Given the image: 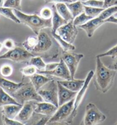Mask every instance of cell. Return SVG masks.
<instances>
[{"instance_id": "35", "label": "cell", "mask_w": 117, "mask_h": 125, "mask_svg": "<svg viewBox=\"0 0 117 125\" xmlns=\"http://www.w3.org/2000/svg\"><path fill=\"white\" fill-rule=\"evenodd\" d=\"M96 57H111L113 59L117 58V44L113 48L110 49L107 51L104 52V53L99 54L96 56Z\"/></svg>"}, {"instance_id": "25", "label": "cell", "mask_w": 117, "mask_h": 125, "mask_svg": "<svg viewBox=\"0 0 117 125\" xmlns=\"http://www.w3.org/2000/svg\"><path fill=\"white\" fill-rule=\"evenodd\" d=\"M51 34L59 46L62 48L63 52H72L75 49V46L74 45L67 42L56 33H51Z\"/></svg>"}, {"instance_id": "13", "label": "cell", "mask_w": 117, "mask_h": 125, "mask_svg": "<svg viewBox=\"0 0 117 125\" xmlns=\"http://www.w3.org/2000/svg\"><path fill=\"white\" fill-rule=\"evenodd\" d=\"M36 101H28L24 103L15 119L21 122L26 123L33 115L36 107Z\"/></svg>"}, {"instance_id": "22", "label": "cell", "mask_w": 117, "mask_h": 125, "mask_svg": "<svg viewBox=\"0 0 117 125\" xmlns=\"http://www.w3.org/2000/svg\"><path fill=\"white\" fill-rule=\"evenodd\" d=\"M56 9L59 14L67 22L74 20L72 14L68 8L65 3H58L55 5Z\"/></svg>"}, {"instance_id": "1", "label": "cell", "mask_w": 117, "mask_h": 125, "mask_svg": "<svg viewBox=\"0 0 117 125\" xmlns=\"http://www.w3.org/2000/svg\"><path fill=\"white\" fill-rule=\"evenodd\" d=\"M101 58L96 57L94 85L96 90L102 93H106L113 86L117 72L106 66Z\"/></svg>"}, {"instance_id": "5", "label": "cell", "mask_w": 117, "mask_h": 125, "mask_svg": "<svg viewBox=\"0 0 117 125\" xmlns=\"http://www.w3.org/2000/svg\"><path fill=\"white\" fill-rule=\"evenodd\" d=\"M37 93L44 102L51 103L59 107L57 83L53 79L47 83Z\"/></svg>"}, {"instance_id": "9", "label": "cell", "mask_w": 117, "mask_h": 125, "mask_svg": "<svg viewBox=\"0 0 117 125\" xmlns=\"http://www.w3.org/2000/svg\"><path fill=\"white\" fill-rule=\"evenodd\" d=\"M37 38V43L32 52L33 54L46 53L51 49L53 45V41L46 32L43 30L40 31Z\"/></svg>"}, {"instance_id": "34", "label": "cell", "mask_w": 117, "mask_h": 125, "mask_svg": "<svg viewBox=\"0 0 117 125\" xmlns=\"http://www.w3.org/2000/svg\"><path fill=\"white\" fill-rule=\"evenodd\" d=\"M13 68L10 64H4L0 67V73L4 77H10L13 74Z\"/></svg>"}, {"instance_id": "48", "label": "cell", "mask_w": 117, "mask_h": 125, "mask_svg": "<svg viewBox=\"0 0 117 125\" xmlns=\"http://www.w3.org/2000/svg\"><path fill=\"white\" fill-rule=\"evenodd\" d=\"M3 44H2V43H1L0 42V52L1 51V50L2 49V48H3Z\"/></svg>"}, {"instance_id": "43", "label": "cell", "mask_w": 117, "mask_h": 125, "mask_svg": "<svg viewBox=\"0 0 117 125\" xmlns=\"http://www.w3.org/2000/svg\"><path fill=\"white\" fill-rule=\"evenodd\" d=\"M59 65L57 62H53V63H49L46 64V66L45 68V71H51L55 69Z\"/></svg>"}, {"instance_id": "32", "label": "cell", "mask_w": 117, "mask_h": 125, "mask_svg": "<svg viewBox=\"0 0 117 125\" xmlns=\"http://www.w3.org/2000/svg\"><path fill=\"white\" fill-rule=\"evenodd\" d=\"M20 72L24 76L30 77L37 73L36 67L32 65H28L26 67H23L20 69Z\"/></svg>"}, {"instance_id": "31", "label": "cell", "mask_w": 117, "mask_h": 125, "mask_svg": "<svg viewBox=\"0 0 117 125\" xmlns=\"http://www.w3.org/2000/svg\"><path fill=\"white\" fill-rule=\"evenodd\" d=\"M84 13L87 16H90L92 18L97 17L100 15V14L104 10V8H94L90 6H84Z\"/></svg>"}, {"instance_id": "36", "label": "cell", "mask_w": 117, "mask_h": 125, "mask_svg": "<svg viewBox=\"0 0 117 125\" xmlns=\"http://www.w3.org/2000/svg\"><path fill=\"white\" fill-rule=\"evenodd\" d=\"M84 6H90L94 8H103V0H86L85 1H82Z\"/></svg>"}, {"instance_id": "6", "label": "cell", "mask_w": 117, "mask_h": 125, "mask_svg": "<svg viewBox=\"0 0 117 125\" xmlns=\"http://www.w3.org/2000/svg\"><path fill=\"white\" fill-rule=\"evenodd\" d=\"M74 100L75 99H72L59 107L48 122H64L71 125L74 119L72 116Z\"/></svg>"}, {"instance_id": "37", "label": "cell", "mask_w": 117, "mask_h": 125, "mask_svg": "<svg viewBox=\"0 0 117 125\" xmlns=\"http://www.w3.org/2000/svg\"><path fill=\"white\" fill-rule=\"evenodd\" d=\"M53 16L52 9L49 7H44L40 11V16L43 19L48 20L52 19Z\"/></svg>"}, {"instance_id": "30", "label": "cell", "mask_w": 117, "mask_h": 125, "mask_svg": "<svg viewBox=\"0 0 117 125\" xmlns=\"http://www.w3.org/2000/svg\"><path fill=\"white\" fill-rule=\"evenodd\" d=\"M92 18H93L90 16H87L85 13L83 12L82 14H79V16H76L75 18H74L73 20V22L76 27H79V26L84 25V23H86Z\"/></svg>"}, {"instance_id": "20", "label": "cell", "mask_w": 117, "mask_h": 125, "mask_svg": "<svg viewBox=\"0 0 117 125\" xmlns=\"http://www.w3.org/2000/svg\"><path fill=\"white\" fill-rule=\"evenodd\" d=\"M23 107L22 105H17V104H8L2 107L1 113L2 115H4L6 118L9 119H14Z\"/></svg>"}, {"instance_id": "40", "label": "cell", "mask_w": 117, "mask_h": 125, "mask_svg": "<svg viewBox=\"0 0 117 125\" xmlns=\"http://www.w3.org/2000/svg\"><path fill=\"white\" fill-rule=\"evenodd\" d=\"M2 44L3 46L8 50L13 49H14L15 47H16L14 41L12 40V39L11 38H8L5 40L4 41V42H3Z\"/></svg>"}, {"instance_id": "15", "label": "cell", "mask_w": 117, "mask_h": 125, "mask_svg": "<svg viewBox=\"0 0 117 125\" xmlns=\"http://www.w3.org/2000/svg\"><path fill=\"white\" fill-rule=\"evenodd\" d=\"M57 83L58 88V104L59 107H60L63 104L75 99L78 92L68 90L61 85L58 81H57Z\"/></svg>"}, {"instance_id": "14", "label": "cell", "mask_w": 117, "mask_h": 125, "mask_svg": "<svg viewBox=\"0 0 117 125\" xmlns=\"http://www.w3.org/2000/svg\"><path fill=\"white\" fill-rule=\"evenodd\" d=\"M104 21L101 20L99 17H95L87 22L84 25L79 26V28L83 30L89 38H91L94 35L96 29L105 23Z\"/></svg>"}, {"instance_id": "10", "label": "cell", "mask_w": 117, "mask_h": 125, "mask_svg": "<svg viewBox=\"0 0 117 125\" xmlns=\"http://www.w3.org/2000/svg\"><path fill=\"white\" fill-rule=\"evenodd\" d=\"M56 33L67 42L73 44L78 34V30L72 20L59 28Z\"/></svg>"}, {"instance_id": "11", "label": "cell", "mask_w": 117, "mask_h": 125, "mask_svg": "<svg viewBox=\"0 0 117 125\" xmlns=\"http://www.w3.org/2000/svg\"><path fill=\"white\" fill-rule=\"evenodd\" d=\"M94 75V71L91 70L87 74V77H86V79H84V83L83 87L81 88L80 90L77 93L75 98L74 100V111L72 113V116L74 118H75L78 113V109L79 108V106L82 102L83 100L84 97H85L86 93L87 92V90L88 88H89V84L90 83L91 79L93 78Z\"/></svg>"}, {"instance_id": "38", "label": "cell", "mask_w": 117, "mask_h": 125, "mask_svg": "<svg viewBox=\"0 0 117 125\" xmlns=\"http://www.w3.org/2000/svg\"><path fill=\"white\" fill-rule=\"evenodd\" d=\"M2 121L3 125H26L21 122L17 121L16 119H12L6 118V116L2 115Z\"/></svg>"}, {"instance_id": "18", "label": "cell", "mask_w": 117, "mask_h": 125, "mask_svg": "<svg viewBox=\"0 0 117 125\" xmlns=\"http://www.w3.org/2000/svg\"><path fill=\"white\" fill-rule=\"evenodd\" d=\"M29 78L30 82L35 87L37 92L40 90L43 86H44L47 83L53 79L52 77H50L49 76L44 75V74L37 73Z\"/></svg>"}, {"instance_id": "29", "label": "cell", "mask_w": 117, "mask_h": 125, "mask_svg": "<svg viewBox=\"0 0 117 125\" xmlns=\"http://www.w3.org/2000/svg\"><path fill=\"white\" fill-rule=\"evenodd\" d=\"M117 13V6H111L104 9L102 12L98 17H99L101 20L105 21L108 18L111 17V16H114V14Z\"/></svg>"}, {"instance_id": "3", "label": "cell", "mask_w": 117, "mask_h": 125, "mask_svg": "<svg viewBox=\"0 0 117 125\" xmlns=\"http://www.w3.org/2000/svg\"><path fill=\"white\" fill-rule=\"evenodd\" d=\"M11 96L22 106L28 101L42 102L43 101L30 82L24 84Z\"/></svg>"}, {"instance_id": "26", "label": "cell", "mask_w": 117, "mask_h": 125, "mask_svg": "<svg viewBox=\"0 0 117 125\" xmlns=\"http://www.w3.org/2000/svg\"><path fill=\"white\" fill-rule=\"evenodd\" d=\"M0 14H1L6 18L12 20L15 23H21L20 20L15 15L13 9L12 8L4 7V6L0 7Z\"/></svg>"}, {"instance_id": "4", "label": "cell", "mask_w": 117, "mask_h": 125, "mask_svg": "<svg viewBox=\"0 0 117 125\" xmlns=\"http://www.w3.org/2000/svg\"><path fill=\"white\" fill-rule=\"evenodd\" d=\"M106 119V116L95 104L89 103L86 107L85 113L80 125H98Z\"/></svg>"}, {"instance_id": "49", "label": "cell", "mask_w": 117, "mask_h": 125, "mask_svg": "<svg viewBox=\"0 0 117 125\" xmlns=\"http://www.w3.org/2000/svg\"><path fill=\"white\" fill-rule=\"evenodd\" d=\"M71 2H76V1H82V0H71Z\"/></svg>"}, {"instance_id": "12", "label": "cell", "mask_w": 117, "mask_h": 125, "mask_svg": "<svg viewBox=\"0 0 117 125\" xmlns=\"http://www.w3.org/2000/svg\"><path fill=\"white\" fill-rule=\"evenodd\" d=\"M37 73L44 74L49 77L52 76V77L60 78L63 79L64 80H69V79H72L68 69L62 58H60L59 65L53 70L38 71Z\"/></svg>"}, {"instance_id": "46", "label": "cell", "mask_w": 117, "mask_h": 125, "mask_svg": "<svg viewBox=\"0 0 117 125\" xmlns=\"http://www.w3.org/2000/svg\"><path fill=\"white\" fill-rule=\"evenodd\" d=\"M105 22H109L112 23H115V24H117V17H115L114 16H111L108 19L105 20Z\"/></svg>"}, {"instance_id": "7", "label": "cell", "mask_w": 117, "mask_h": 125, "mask_svg": "<svg viewBox=\"0 0 117 125\" xmlns=\"http://www.w3.org/2000/svg\"><path fill=\"white\" fill-rule=\"evenodd\" d=\"M35 56L24 48L16 46L14 49L8 50L7 52L0 55V60H9L17 63L29 60L32 57Z\"/></svg>"}, {"instance_id": "17", "label": "cell", "mask_w": 117, "mask_h": 125, "mask_svg": "<svg viewBox=\"0 0 117 125\" xmlns=\"http://www.w3.org/2000/svg\"><path fill=\"white\" fill-rule=\"evenodd\" d=\"M24 84L23 82L16 83L0 76V87L11 95L20 89Z\"/></svg>"}, {"instance_id": "50", "label": "cell", "mask_w": 117, "mask_h": 125, "mask_svg": "<svg viewBox=\"0 0 117 125\" xmlns=\"http://www.w3.org/2000/svg\"><path fill=\"white\" fill-rule=\"evenodd\" d=\"M113 125H117V121L116 122H115V123H114V124Z\"/></svg>"}, {"instance_id": "33", "label": "cell", "mask_w": 117, "mask_h": 125, "mask_svg": "<svg viewBox=\"0 0 117 125\" xmlns=\"http://www.w3.org/2000/svg\"><path fill=\"white\" fill-rule=\"evenodd\" d=\"M21 1L22 0H5L4 2V6L21 11Z\"/></svg>"}, {"instance_id": "45", "label": "cell", "mask_w": 117, "mask_h": 125, "mask_svg": "<svg viewBox=\"0 0 117 125\" xmlns=\"http://www.w3.org/2000/svg\"><path fill=\"white\" fill-rule=\"evenodd\" d=\"M45 125H70L64 122H48Z\"/></svg>"}, {"instance_id": "19", "label": "cell", "mask_w": 117, "mask_h": 125, "mask_svg": "<svg viewBox=\"0 0 117 125\" xmlns=\"http://www.w3.org/2000/svg\"><path fill=\"white\" fill-rule=\"evenodd\" d=\"M58 82L68 90L72 92H78L83 86L84 79H76L74 78L69 80L60 81Z\"/></svg>"}, {"instance_id": "44", "label": "cell", "mask_w": 117, "mask_h": 125, "mask_svg": "<svg viewBox=\"0 0 117 125\" xmlns=\"http://www.w3.org/2000/svg\"><path fill=\"white\" fill-rule=\"evenodd\" d=\"M108 68L117 72V58L114 59L113 61L108 66Z\"/></svg>"}, {"instance_id": "42", "label": "cell", "mask_w": 117, "mask_h": 125, "mask_svg": "<svg viewBox=\"0 0 117 125\" xmlns=\"http://www.w3.org/2000/svg\"><path fill=\"white\" fill-rule=\"evenodd\" d=\"M44 2L47 4H58V3H70L71 0H44Z\"/></svg>"}, {"instance_id": "16", "label": "cell", "mask_w": 117, "mask_h": 125, "mask_svg": "<svg viewBox=\"0 0 117 125\" xmlns=\"http://www.w3.org/2000/svg\"><path fill=\"white\" fill-rule=\"evenodd\" d=\"M58 109L54 104L48 102H36L34 113L42 115L52 116Z\"/></svg>"}, {"instance_id": "47", "label": "cell", "mask_w": 117, "mask_h": 125, "mask_svg": "<svg viewBox=\"0 0 117 125\" xmlns=\"http://www.w3.org/2000/svg\"><path fill=\"white\" fill-rule=\"evenodd\" d=\"M4 0H0V7H2L4 6Z\"/></svg>"}, {"instance_id": "27", "label": "cell", "mask_w": 117, "mask_h": 125, "mask_svg": "<svg viewBox=\"0 0 117 125\" xmlns=\"http://www.w3.org/2000/svg\"><path fill=\"white\" fill-rule=\"evenodd\" d=\"M29 65H32L36 67L37 71H43L45 70L46 63L44 61L41 57L35 55L29 60Z\"/></svg>"}, {"instance_id": "28", "label": "cell", "mask_w": 117, "mask_h": 125, "mask_svg": "<svg viewBox=\"0 0 117 125\" xmlns=\"http://www.w3.org/2000/svg\"><path fill=\"white\" fill-rule=\"evenodd\" d=\"M37 43V38L35 37H29L22 43L23 48L32 53Z\"/></svg>"}, {"instance_id": "21", "label": "cell", "mask_w": 117, "mask_h": 125, "mask_svg": "<svg viewBox=\"0 0 117 125\" xmlns=\"http://www.w3.org/2000/svg\"><path fill=\"white\" fill-rule=\"evenodd\" d=\"M52 9L53 11V16L52 17V30L51 33H56L57 29L63 25H65L68 22L65 21V20L63 19L59 13H57L55 5H53L52 6Z\"/></svg>"}, {"instance_id": "39", "label": "cell", "mask_w": 117, "mask_h": 125, "mask_svg": "<svg viewBox=\"0 0 117 125\" xmlns=\"http://www.w3.org/2000/svg\"><path fill=\"white\" fill-rule=\"evenodd\" d=\"M51 117V116H41L38 119H36L33 122H32L31 125H45L49 121Z\"/></svg>"}, {"instance_id": "2", "label": "cell", "mask_w": 117, "mask_h": 125, "mask_svg": "<svg viewBox=\"0 0 117 125\" xmlns=\"http://www.w3.org/2000/svg\"><path fill=\"white\" fill-rule=\"evenodd\" d=\"M20 22L29 27L36 35L46 28H52V20H44L37 14H26L18 10L13 9Z\"/></svg>"}, {"instance_id": "41", "label": "cell", "mask_w": 117, "mask_h": 125, "mask_svg": "<svg viewBox=\"0 0 117 125\" xmlns=\"http://www.w3.org/2000/svg\"><path fill=\"white\" fill-rule=\"evenodd\" d=\"M103 8H104V9L111 7V6H117V0H103Z\"/></svg>"}, {"instance_id": "23", "label": "cell", "mask_w": 117, "mask_h": 125, "mask_svg": "<svg viewBox=\"0 0 117 125\" xmlns=\"http://www.w3.org/2000/svg\"><path fill=\"white\" fill-rule=\"evenodd\" d=\"M66 5L72 14L73 18L84 12V6L82 1L66 3Z\"/></svg>"}, {"instance_id": "24", "label": "cell", "mask_w": 117, "mask_h": 125, "mask_svg": "<svg viewBox=\"0 0 117 125\" xmlns=\"http://www.w3.org/2000/svg\"><path fill=\"white\" fill-rule=\"evenodd\" d=\"M8 104L21 105L15 100L14 98L0 87V107Z\"/></svg>"}, {"instance_id": "8", "label": "cell", "mask_w": 117, "mask_h": 125, "mask_svg": "<svg viewBox=\"0 0 117 125\" xmlns=\"http://www.w3.org/2000/svg\"><path fill=\"white\" fill-rule=\"evenodd\" d=\"M83 57L84 55L83 54L75 53L71 52H63L62 57L61 58L63 60L68 69L72 79H74L79 62Z\"/></svg>"}]
</instances>
